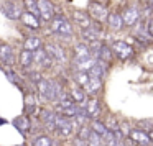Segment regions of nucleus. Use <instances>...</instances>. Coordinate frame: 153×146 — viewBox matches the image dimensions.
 Wrapping results in <instances>:
<instances>
[{"mask_svg":"<svg viewBox=\"0 0 153 146\" xmlns=\"http://www.w3.org/2000/svg\"><path fill=\"white\" fill-rule=\"evenodd\" d=\"M22 7H23L25 12L38 15V0H23L22 2Z\"/></svg>","mask_w":153,"mask_h":146,"instance_id":"nucleus-26","label":"nucleus"},{"mask_svg":"<svg viewBox=\"0 0 153 146\" xmlns=\"http://www.w3.org/2000/svg\"><path fill=\"white\" fill-rule=\"evenodd\" d=\"M81 38H82L84 43H92L96 40H100V31H99V28H92V25H91L89 28H82Z\"/></svg>","mask_w":153,"mask_h":146,"instance_id":"nucleus-18","label":"nucleus"},{"mask_svg":"<svg viewBox=\"0 0 153 146\" xmlns=\"http://www.w3.org/2000/svg\"><path fill=\"white\" fill-rule=\"evenodd\" d=\"M138 125H140V130H143L145 133H148V135L152 136V128H153V120H152V118L140 120Z\"/></svg>","mask_w":153,"mask_h":146,"instance_id":"nucleus-31","label":"nucleus"},{"mask_svg":"<svg viewBox=\"0 0 153 146\" xmlns=\"http://www.w3.org/2000/svg\"><path fill=\"white\" fill-rule=\"evenodd\" d=\"M130 130H132V128H130V125L127 122H123V123H120V125H119V131L122 133L123 136H128Z\"/></svg>","mask_w":153,"mask_h":146,"instance_id":"nucleus-36","label":"nucleus"},{"mask_svg":"<svg viewBox=\"0 0 153 146\" xmlns=\"http://www.w3.org/2000/svg\"><path fill=\"white\" fill-rule=\"evenodd\" d=\"M5 76H7V79L10 80V82H13L15 86H20L22 87V84H23V82H22V79L18 77V74H15L13 71L8 69V71H5Z\"/></svg>","mask_w":153,"mask_h":146,"instance_id":"nucleus-33","label":"nucleus"},{"mask_svg":"<svg viewBox=\"0 0 153 146\" xmlns=\"http://www.w3.org/2000/svg\"><path fill=\"white\" fill-rule=\"evenodd\" d=\"M54 115L56 113L53 112V110H43L41 112V115H40V118H41V123H43V126L46 130H54L56 126H54Z\"/></svg>","mask_w":153,"mask_h":146,"instance_id":"nucleus-20","label":"nucleus"},{"mask_svg":"<svg viewBox=\"0 0 153 146\" xmlns=\"http://www.w3.org/2000/svg\"><path fill=\"white\" fill-rule=\"evenodd\" d=\"M100 89H102V79L99 77H89L87 82L84 84V94H89V95L99 94Z\"/></svg>","mask_w":153,"mask_h":146,"instance_id":"nucleus-13","label":"nucleus"},{"mask_svg":"<svg viewBox=\"0 0 153 146\" xmlns=\"http://www.w3.org/2000/svg\"><path fill=\"white\" fill-rule=\"evenodd\" d=\"M105 146H125V143H123V139L120 136H114L109 141H105Z\"/></svg>","mask_w":153,"mask_h":146,"instance_id":"nucleus-35","label":"nucleus"},{"mask_svg":"<svg viewBox=\"0 0 153 146\" xmlns=\"http://www.w3.org/2000/svg\"><path fill=\"white\" fill-rule=\"evenodd\" d=\"M128 136L133 143H137V145H140V146H150V141H152V136L140 128H132L128 133Z\"/></svg>","mask_w":153,"mask_h":146,"instance_id":"nucleus-9","label":"nucleus"},{"mask_svg":"<svg viewBox=\"0 0 153 146\" xmlns=\"http://www.w3.org/2000/svg\"><path fill=\"white\" fill-rule=\"evenodd\" d=\"M91 130H92V131H96L97 135H100V136H104V133L107 131L105 123L99 122V120H96V118L92 120V123H91Z\"/></svg>","mask_w":153,"mask_h":146,"instance_id":"nucleus-28","label":"nucleus"},{"mask_svg":"<svg viewBox=\"0 0 153 146\" xmlns=\"http://www.w3.org/2000/svg\"><path fill=\"white\" fill-rule=\"evenodd\" d=\"M18 146H23V145H18Z\"/></svg>","mask_w":153,"mask_h":146,"instance_id":"nucleus-38","label":"nucleus"},{"mask_svg":"<svg viewBox=\"0 0 153 146\" xmlns=\"http://www.w3.org/2000/svg\"><path fill=\"white\" fill-rule=\"evenodd\" d=\"M73 20H74V23H77L81 28H89L91 25H92L87 12H82V10H74L73 12Z\"/></svg>","mask_w":153,"mask_h":146,"instance_id":"nucleus-17","label":"nucleus"},{"mask_svg":"<svg viewBox=\"0 0 153 146\" xmlns=\"http://www.w3.org/2000/svg\"><path fill=\"white\" fill-rule=\"evenodd\" d=\"M89 133H91V126H87V125H81L77 138H79V139H84V141H86L87 136H89Z\"/></svg>","mask_w":153,"mask_h":146,"instance_id":"nucleus-34","label":"nucleus"},{"mask_svg":"<svg viewBox=\"0 0 153 146\" xmlns=\"http://www.w3.org/2000/svg\"><path fill=\"white\" fill-rule=\"evenodd\" d=\"M51 84H53V100H51V102H58L64 94L63 86H59V82H56V80H51Z\"/></svg>","mask_w":153,"mask_h":146,"instance_id":"nucleus-30","label":"nucleus"},{"mask_svg":"<svg viewBox=\"0 0 153 146\" xmlns=\"http://www.w3.org/2000/svg\"><path fill=\"white\" fill-rule=\"evenodd\" d=\"M0 10H2V13L8 20H18L22 12H23L22 10V5L18 2H15V0H4L2 5H0Z\"/></svg>","mask_w":153,"mask_h":146,"instance_id":"nucleus-2","label":"nucleus"},{"mask_svg":"<svg viewBox=\"0 0 153 146\" xmlns=\"http://www.w3.org/2000/svg\"><path fill=\"white\" fill-rule=\"evenodd\" d=\"M31 56H33V64H38L40 67H43V69H48V67H51V58L46 54V51H45L43 46L36 48V49L31 51Z\"/></svg>","mask_w":153,"mask_h":146,"instance_id":"nucleus-7","label":"nucleus"},{"mask_svg":"<svg viewBox=\"0 0 153 146\" xmlns=\"http://www.w3.org/2000/svg\"><path fill=\"white\" fill-rule=\"evenodd\" d=\"M56 13L53 2L51 0H38V17L43 21H50Z\"/></svg>","mask_w":153,"mask_h":146,"instance_id":"nucleus-4","label":"nucleus"},{"mask_svg":"<svg viewBox=\"0 0 153 146\" xmlns=\"http://www.w3.org/2000/svg\"><path fill=\"white\" fill-rule=\"evenodd\" d=\"M112 56H114L112 49H110L109 46H105V44H102V46H100L99 58H97V59H99V61H104V63H107V64H109L110 61H112Z\"/></svg>","mask_w":153,"mask_h":146,"instance_id":"nucleus-24","label":"nucleus"},{"mask_svg":"<svg viewBox=\"0 0 153 146\" xmlns=\"http://www.w3.org/2000/svg\"><path fill=\"white\" fill-rule=\"evenodd\" d=\"M23 108H25V113L27 115H35L38 110V100L35 97V94L28 92L25 94V103H23Z\"/></svg>","mask_w":153,"mask_h":146,"instance_id":"nucleus-15","label":"nucleus"},{"mask_svg":"<svg viewBox=\"0 0 153 146\" xmlns=\"http://www.w3.org/2000/svg\"><path fill=\"white\" fill-rule=\"evenodd\" d=\"M30 79H31V80H33V82H35V84H36V82H38V80H40V79H41V74H40V72H30Z\"/></svg>","mask_w":153,"mask_h":146,"instance_id":"nucleus-37","label":"nucleus"},{"mask_svg":"<svg viewBox=\"0 0 153 146\" xmlns=\"http://www.w3.org/2000/svg\"><path fill=\"white\" fill-rule=\"evenodd\" d=\"M36 89H38V94H40L43 102H51L53 100V84H51L50 79L41 77L36 82Z\"/></svg>","mask_w":153,"mask_h":146,"instance_id":"nucleus-5","label":"nucleus"},{"mask_svg":"<svg viewBox=\"0 0 153 146\" xmlns=\"http://www.w3.org/2000/svg\"><path fill=\"white\" fill-rule=\"evenodd\" d=\"M50 23H51L53 33L59 35V36H66V38L73 36V25L64 15H54L50 20Z\"/></svg>","mask_w":153,"mask_h":146,"instance_id":"nucleus-1","label":"nucleus"},{"mask_svg":"<svg viewBox=\"0 0 153 146\" xmlns=\"http://www.w3.org/2000/svg\"><path fill=\"white\" fill-rule=\"evenodd\" d=\"M71 97H73V100L76 103L84 102V100H86V94H84V90H81V89H73V90H71Z\"/></svg>","mask_w":153,"mask_h":146,"instance_id":"nucleus-32","label":"nucleus"},{"mask_svg":"<svg viewBox=\"0 0 153 146\" xmlns=\"http://www.w3.org/2000/svg\"><path fill=\"white\" fill-rule=\"evenodd\" d=\"M122 17V21H123V25H127V27H135L137 23H138V20H140V10L138 8H135V7H128V8H125L123 10V13L120 15Z\"/></svg>","mask_w":153,"mask_h":146,"instance_id":"nucleus-8","label":"nucleus"},{"mask_svg":"<svg viewBox=\"0 0 153 146\" xmlns=\"http://www.w3.org/2000/svg\"><path fill=\"white\" fill-rule=\"evenodd\" d=\"M40 46H41V40L38 36H28L23 41V49H27V51H33Z\"/></svg>","mask_w":153,"mask_h":146,"instance_id":"nucleus-23","label":"nucleus"},{"mask_svg":"<svg viewBox=\"0 0 153 146\" xmlns=\"http://www.w3.org/2000/svg\"><path fill=\"white\" fill-rule=\"evenodd\" d=\"M74 56L77 58H82V56H91V51H89V44L87 43H77L74 46Z\"/></svg>","mask_w":153,"mask_h":146,"instance_id":"nucleus-25","label":"nucleus"},{"mask_svg":"<svg viewBox=\"0 0 153 146\" xmlns=\"http://www.w3.org/2000/svg\"><path fill=\"white\" fill-rule=\"evenodd\" d=\"M46 54L51 58V61L58 64H64L66 63V54H64V49L59 46V44H54V43H48L46 48H45Z\"/></svg>","mask_w":153,"mask_h":146,"instance_id":"nucleus-6","label":"nucleus"},{"mask_svg":"<svg viewBox=\"0 0 153 146\" xmlns=\"http://www.w3.org/2000/svg\"><path fill=\"white\" fill-rule=\"evenodd\" d=\"M73 79L76 80V82L79 84L81 87H84V84L87 82V79H89V74H87V72H84V71H74Z\"/></svg>","mask_w":153,"mask_h":146,"instance_id":"nucleus-29","label":"nucleus"},{"mask_svg":"<svg viewBox=\"0 0 153 146\" xmlns=\"http://www.w3.org/2000/svg\"><path fill=\"white\" fill-rule=\"evenodd\" d=\"M0 61L7 66H12L15 63V58H13V49H12L10 44L7 43H0Z\"/></svg>","mask_w":153,"mask_h":146,"instance_id":"nucleus-14","label":"nucleus"},{"mask_svg":"<svg viewBox=\"0 0 153 146\" xmlns=\"http://www.w3.org/2000/svg\"><path fill=\"white\" fill-rule=\"evenodd\" d=\"M86 115L87 118H97L100 115V103L97 99H92L89 100V103H86Z\"/></svg>","mask_w":153,"mask_h":146,"instance_id":"nucleus-21","label":"nucleus"},{"mask_svg":"<svg viewBox=\"0 0 153 146\" xmlns=\"http://www.w3.org/2000/svg\"><path fill=\"white\" fill-rule=\"evenodd\" d=\"M96 61L97 59H94L92 56H82V58L74 56L73 67H74V71H84V72H87V71H89L91 67L96 64Z\"/></svg>","mask_w":153,"mask_h":146,"instance_id":"nucleus-10","label":"nucleus"},{"mask_svg":"<svg viewBox=\"0 0 153 146\" xmlns=\"http://www.w3.org/2000/svg\"><path fill=\"white\" fill-rule=\"evenodd\" d=\"M53 145V139L48 135H40L31 141V146H51Z\"/></svg>","mask_w":153,"mask_h":146,"instance_id":"nucleus-27","label":"nucleus"},{"mask_svg":"<svg viewBox=\"0 0 153 146\" xmlns=\"http://www.w3.org/2000/svg\"><path fill=\"white\" fill-rule=\"evenodd\" d=\"M110 49H112V53L115 54L120 61H127V59H130V58H133V48L130 46L127 41H114Z\"/></svg>","mask_w":153,"mask_h":146,"instance_id":"nucleus-3","label":"nucleus"},{"mask_svg":"<svg viewBox=\"0 0 153 146\" xmlns=\"http://www.w3.org/2000/svg\"><path fill=\"white\" fill-rule=\"evenodd\" d=\"M18 20H20L25 27L31 28V30H38V28L41 27L40 17H38V15H35V13H30V12H25V10L22 12V15H20V18H18Z\"/></svg>","mask_w":153,"mask_h":146,"instance_id":"nucleus-11","label":"nucleus"},{"mask_svg":"<svg viewBox=\"0 0 153 146\" xmlns=\"http://www.w3.org/2000/svg\"><path fill=\"white\" fill-rule=\"evenodd\" d=\"M13 126H15V128H17L23 136H27V135H28V131H30V128H31L30 118H28V117H25V115L17 117V118L13 120Z\"/></svg>","mask_w":153,"mask_h":146,"instance_id":"nucleus-16","label":"nucleus"},{"mask_svg":"<svg viewBox=\"0 0 153 146\" xmlns=\"http://www.w3.org/2000/svg\"><path fill=\"white\" fill-rule=\"evenodd\" d=\"M107 25H109V28L112 31H120L123 28V21H122V17H120V13H115V12H112V13H107Z\"/></svg>","mask_w":153,"mask_h":146,"instance_id":"nucleus-19","label":"nucleus"},{"mask_svg":"<svg viewBox=\"0 0 153 146\" xmlns=\"http://www.w3.org/2000/svg\"><path fill=\"white\" fill-rule=\"evenodd\" d=\"M31 64H33V56H31V51L23 49L20 53V66L23 69H30Z\"/></svg>","mask_w":153,"mask_h":146,"instance_id":"nucleus-22","label":"nucleus"},{"mask_svg":"<svg viewBox=\"0 0 153 146\" xmlns=\"http://www.w3.org/2000/svg\"><path fill=\"white\" fill-rule=\"evenodd\" d=\"M107 13H109V12H107V8L104 7V5L97 4V2H91L89 4V15L94 18V20H97V21L105 20Z\"/></svg>","mask_w":153,"mask_h":146,"instance_id":"nucleus-12","label":"nucleus"}]
</instances>
